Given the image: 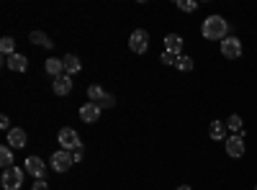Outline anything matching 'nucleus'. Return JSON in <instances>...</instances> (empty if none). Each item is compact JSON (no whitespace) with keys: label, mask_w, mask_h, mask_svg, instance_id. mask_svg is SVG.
Returning a JSON list of instances; mask_svg holds the SVG:
<instances>
[{"label":"nucleus","mask_w":257,"mask_h":190,"mask_svg":"<svg viewBox=\"0 0 257 190\" xmlns=\"http://www.w3.org/2000/svg\"><path fill=\"white\" fill-rule=\"evenodd\" d=\"M201 34L208 41H224L229 36V21L221 18V16H208L201 26Z\"/></svg>","instance_id":"obj_1"},{"label":"nucleus","mask_w":257,"mask_h":190,"mask_svg":"<svg viewBox=\"0 0 257 190\" xmlns=\"http://www.w3.org/2000/svg\"><path fill=\"white\" fill-rule=\"evenodd\" d=\"M59 144H62V149H67V152L82 149V141H80L77 131H75V129H70V126H64V129H59Z\"/></svg>","instance_id":"obj_2"},{"label":"nucleus","mask_w":257,"mask_h":190,"mask_svg":"<svg viewBox=\"0 0 257 190\" xmlns=\"http://www.w3.org/2000/svg\"><path fill=\"white\" fill-rule=\"evenodd\" d=\"M49 164H52V170H54V172H67L70 167L75 164L72 152H67V149H59V152H54V154H52V159H49Z\"/></svg>","instance_id":"obj_3"},{"label":"nucleus","mask_w":257,"mask_h":190,"mask_svg":"<svg viewBox=\"0 0 257 190\" xmlns=\"http://www.w3.org/2000/svg\"><path fill=\"white\" fill-rule=\"evenodd\" d=\"M221 57H226V59H239L242 57V39H237V36H226L224 41H221Z\"/></svg>","instance_id":"obj_4"},{"label":"nucleus","mask_w":257,"mask_h":190,"mask_svg":"<svg viewBox=\"0 0 257 190\" xmlns=\"http://www.w3.org/2000/svg\"><path fill=\"white\" fill-rule=\"evenodd\" d=\"M0 182H3L6 190H18L21 185H24V170H18V167H8V170H3Z\"/></svg>","instance_id":"obj_5"},{"label":"nucleus","mask_w":257,"mask_h":190,"mask_svg":"<svg viewBox=\"0 0 257 190\" xmlns=\"http://www.w3.org/2000/svg\"><path fill=\"white\" fill-rule=\"evenodd\" d=\"M128 49H132L134 54H144L149 49V34L144 29H137L132 36H128Z\"/></svg>","instance_id":"obj_6"},{"label":"nucleus","mask_w":257,"mask_h":190,"mask_svg":"<svg viewBox=\"0 0 257 190\" xmlns=\"http://www.w3.org/2000/svg\"><path fill=\"white\" fill-rule=\"evenodd\" d=\"M224 144H226V154H229V157H234V159L244 157V149H247V146H244V136H239V134H231Z\"/></svg>","instance_id":"obj_7"},{"label":"nucleus","mask_w":257,"mask_h":190,"mask_svg":"<svg viewBox=\"0 0 257 190\" xmlns=\"http://www.w3.org/2000/svg\"><path fill=\"white\" fill-rule=\"evenodd\" d=\"M26 172H29L34 180H44V172H47L44 159H39V157H29V159H26Z\"/></svg>","instance_id":"obj_8"},{"label":"nucleus","mask_w":257,"mask_h":190,"mask_svg":"<svg viewBox=\"0 0 257 190\" xmlns=\"http://www.w3.org/2000/svg\"><path fill=\"white\" fill-rule=\"evenodd\" d=\"M80 118H82V123H95L100 118V105L98 103H85L80 108Z\"/></svg>","instance_id":"obj_9"},{"label":"nucleus","mask_w":257,"mask_h":190,"mask_svg":"<svg viewBox=\"0 0 257 190\" xmlns=\"http://www.w3.org/2000/svg\"><path fill=\"white\" fill-rule=\"evenodd\" d=\"M165 52L180 57V54H183V36H180V34H167V36H165Z\"/></svg>","instance_id":"obj_10"},{"label":"nucleus","mask_w":257,"mask_h":190,"mask_svg":"<svg viewBox=\"0 0 257 190\" xmlns=\"http://www.w3.org/2000/svg\"><path fill=\"white\" fill-rule=\"evenodd\" d=\"M52 90H54L57 95H70V93H72V77H70V75L57 77V80L52 82Z\"/></svg>","instance_id":"obj_11"},{"label":"nucleus","mask_w":257,"mask_h":190,"mask_svg":"<svg viewBox=\"0 0 257 190\" xmlns=\"http://www.w3.org/2000/svg\"><path fill=\"white\" fill-rule=\"evenodd\" d=\"M226 121H211V129H208V136L213 139V141H226L229 136H226Z\"/></svg>","instance_id":"obj_12"},{"label":"nucleus","mask_w":257,"mask_h":190,"mask_svg":"<svg viewBox=\"0 0 257 190\" xmlns=\"http://www.w3.org/2000/svg\"><path fill=\"white\" fill-rule=\"evenodd\" d=\"M26 141H29V136H26V131H24V129H11V131H8V146L24 149Z\"/></svg>","instance_id":"obj_13"},{"label":"nucleus","mask_w":257,"mask_h":190,"mask_svg":"<svg viewBox=\"0 0 257 190\" xmlns=\"http://www.w3.org/2000/svg\"><path fill=\"white\" fill-rule=\"evenodd\" d=\"M6 65H8V70H13V72H26V70H29V59H26L24 54H13V57L6 59Z\"/></svg>","instance_id":"obj_14"},{"label":"nucleus","mask_w":257,"mask_h":190,"mask_svg":"<svg viewBox=\"0 0 257 190\" xmlns=\"http://www.w3.org/2000/svg\"><path fill=\"white\" fill-rule=\"evenodd\" d=\"M44 70L57 80V77H62L64 75V62L62 59H57V57H52V59H47V65H44Z\"/></svg>","instance_id":"obj_15"},{"label":"nucleus","mask_w":257,"mask_h":190,"mask_svg":"<svg viewBox=\"0 0 257 190\" xmlns=\"http://www.w3.org/2000/svg\"><path fill=\"white\" fill-rule=\"evenodd\" d=\"M29 41H31V44H36V47H44V49H52V47H54V41H52L44 31H31Z\"/></svg>","instance_id":"obj_16"},{"label":"nucleus","mask_w":257,"mask_h":190,"mask_svg":"<svg viewBox=\"0 0 257 190\" xmlns=\"http://www.w3.org/2000/svg\"><path fill=\"white\" fill-rule=\"evenodd\" d=\"M62 62H64V75H70V77H72V75H77V72L82 70L80 59H77L75 54H67V57H64Z\"/></svg>","instance_id":"obj_17"},{"label":"nucleus","mask_w":257,"mask_h":190,"mask_svg":"<svg viewBox=\"0 0 257 190\" xmlns=\"http://www.w3.org/2000/svg\"><path fill=\"white\" fill-rule=\"evenodd\" d=\"M226 129L231 131V134H239V136H244V126H242V116H229L226 118Z\"/></svg>","instance_id":"obj_18"},{"label":"nucleus","mask_w":257,"mask_h":190,"mask_svg":"<svg viewBox=\"0 0 257 190\" xmlns=\"http://www.w3.org/2000/svg\"><path fill=\"white\" fill-rule=\"evenodd\" d=\"M175 67H178L180 72H190L193 67H196V59L188 57V54H180V57H178V62H175Z\"/></svg>","instance_id":"obj_19"},{"label":"nucleus","mask_w":257,"mask_h":190,"mask_svg":"<svg viewBox=\"0 0 257 190\" xmlns=\"http://www.w3.org/2000/svg\"><path fill=\"white\" fill-rule=\"evenodd\" d=\"M0 164H3V170L13 167V152H11V146H8V144L0 146Z\"/></svg>","instance_id":"obj_20"},{"label":"nucleus","mask_w":257,"mask_h":190,"mask_svg":"<svg viewBox=\"0 0 257 190\" xmlns=\"http://www.w3.org/2000/svg\"><path fill=\"white\" fill-rule=\"evenodd\" d=\"M0 52H3L6 57H13V54H18V52H16V41H13L11 36H3V39H0Z\"/></svg>","instance_id":"obj_21"},{"label":"nucleus","mask_w":257,"mask_h":190,"mask_svg":"<svg viewBox=\"0 0 257 190\" xmlns=\"http://www.w3.org/2000/svg\"><path fill=\"white\" fill-rule=\"evenodd\" d=\"M88 98H90V103H100V100L105 98V90H103L100 85H90V88H88Z\"/></svg>","instance_id":"obj_22"},{"label":"nucleus","mask_w":257,"mask_h":190,"mask_svg":"<svg viewBox=\"0 0 257 190\" xmlns=\"http://www.w3.org/2000/svg\"><path fill=\"white\" fill-rule=\"evenodd\" d=\"M175 6H178L183 13H193V11H198V3H196V0H175Z\"/></svg>","instance_id":"obj_23"},{"label":"nucleus","mask_w":257,"mask_h":190,"mask_svg":"<svg viewBox=\"0 0 257 190\" xmlns=\"http://www.w3.org/2000/svg\"><path fill=\"white\" fill-rule=\"evenodd\" d=\"M98 105H100V111H105V108H113V105H116V95H113V93H105V98H103Z\"/></svg>","instance_id":"obj_24"},{"label":"nucleus","mask_w":257,"mask_h":190,"mask_svg":"<svg viewBox=\"0 0 257 190\" xmlns=\"http://www.w3.org/2000/svg\"><path fill=\"white\" fill-rule=\"evenodd\" d=\"M160 62H162V65H173V67H175V62H178V57H175V54H170V52H162Z\"/></svg>","instance_id":"obj_25"},{"label":"nucleus","mask_w":257,"mask_h":190,"mask_svg":"<svg viewBox=\"0 0 257 190\" xmlns=\"http://www.w3.org/2000/svg\"><path fill=\"white\" fill-rule=\"evenodd\" d=\"M31 190H49V182H47V180H34Z\"/></svg>","instance_id":"obj_26"},{"label":"nucleus","mask_w":257,"mask_h":190,"mask_svg":"<svg viewBox=\"0 0 257 190\" xmlns=\"http://www.w3.org/2000/svg\"><path fill=\"white\" fill-rule=\"evenodd\" d=\"M0 129L11 131V118H8V116H0Z\"/></svg>","instance_id":"obj_27"},{"label":"nucleus","mask_w":257,"mask_h":190,"mask_svg":"<svg viewBox=\"0 0 257 190\" xmlns=\"http://www.w3.org/2000/svg\"><path fill=\"white\" fill-rule=\"evenodd\" d=\"M72 159H75V164H77V162L82 159V149H75V152H72Z\"/></svg>","instance_id":"obj_28"},{"label":"nucleus","mask_w":257,"mask_h":190,"mask_svg":"<svg viewBox=\"0 0 257 190\" xmlns=\"http://www.w3.org/2000/svg\"><path fill=\"white\" fill-rule=\"evenodd\" d=\"M178 190H190V185H178Z\"/></svg>","instance_id":"obj_29"},{"label":"nucleus","mask_w":257,"mask_h":190,"mask_svg":"<svg viewBox=\"0 0 257 190\" xmlns=\"http://www.w3.org/2000/svg\"><path fill=\"white\" fill-rule=\"evenodd\" d=\"M254 190H257V185H254Z\"/></svg>","instance_id":"obj_30"}]
</instances>
